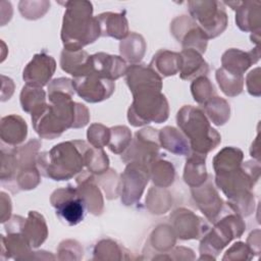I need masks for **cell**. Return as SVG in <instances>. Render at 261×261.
<instances>
[{
  "instance_id": "cell-26",
  "label": "cell",
  "mask_w": 261,
  "mask_h": 261,
  "mask_svg": "<svg viewBox=\"0 0 261 261\" xmlns=\"http://www.w3.org/2000/svg\"><path fill=\"white\" fill-rule=\"evenodd\" d=\"M2 256L7 253V258L28 259L31 252V244L21 231L8 232L7 237L1 238Z\"/></svg>"
},
{
  "instance_id": "cell-14",
  "label": "cell",
  "mask_w": 261,
  "mask_h": 261,
  "mask_svg": "<svg viewBox=\"0 0 261 261\" xmlns=\"http://www.w3.org/2000/svg\"><path fill=\"white\" fill-rule=\"evenodd\" d=\"M170 224L175 237L182 240L199 239L208 228L201 218L184 208L175 210L170 215Z\"/></svg>"
},
{
  "instance_id": "cell-24",
  "label": "cell",
  "mask_w": 261,
  "mask_h": 261,
  "mask_svg": "<svg viewBox=\"0 0 261 261\" xmlns=\"http://www.w3.org/2000/svg\"><path fill=\"white\" fill-rule=\"evenodd\" d=\"M28 134L25 121L18 115H8L1 119V140L10 146L23 142Z\"/></svg>"
},
{
  "instance_id": "cell-12",
  "label": "cell",
  "mask_w": 261,
  "mask_h": 261,
  "mask_svg": "<svg viewBox=\"0 0 261 261\" xmlns=\"http://www.w3.org/2000/svg\"><path fill=\"white\" fill-rule=\"evenodd\" d=\"M170 31L184 49H194L200 54L205 52L208 37L193 19L186 15L176 17L170 25Z\"/></svg>"
},
{
  "instance_id": "cell-21",
  "label": "cell",
  "mask_w": 261,
  "mask_h": 261,
  "mask_svg": "<svg viewBox=\"0 0 261 261\" xmlns=\"http://www.w3.org/2000/svg\"><path fill=\"white\" fill-rule=\"evenodd\" d=\"M179 75L181 80H192L199 76H205L209 67L201 54L194 49H184L180 53Z\"/></svg>"
},
{
  "instance_id": "cell-31",
  "label": "cell",
  "mask_w": 261,
  "mask_h": 261,
  "mask_svg": "<svg viewBox=\"0 0 261 261\" xmlns=\"http://www.w3.org/2000/svg\"><path fill=\"white\" fill-rule=\"evenodd\" d=\"M120 53L129 62L136 63L142 59L145 53L146 44L142 36L130 33L128 37L120 43Z\"/></svg>"
},
{
  "instance_id": "cell-19",
  "label": "cell",
  "mask_w": 261,
  "mask_h": 261,
  "mask_svg": "<svg viewBox=\"0 0 261 261\" xmlns=\"http://www.w3.org/2000/svg\"><path fill=\"white\" fill-rule=\"evenodd\" d=\"M259 48L256 47L250 52H243L239 49H229L224 52L221 58L222 68L225 70L243 75V73L259 59Z\"/></svg>"
},
{
  "instance_id": "cell-25",
  "label": "cell",
  "mask_w": 261,
  "mask_h": 261,
  "mask_svg": "<svg viewBox=\"0 0 261 261\" xmlns=\"http://www.w3.org/2000/svg\"><path fill=\"white\" fill-rule=\"evenodd\" d=\"M21 232L27 237L33 248L42 245L48 236L47 224L43 215L37 211H30L22 224Z\"/></svg>"
},
{
  "instance_id": "cell-39",
  "label": "cell",
  "mask_w": 261,
  "mask_h": 261,
  "mask_svg": "<svg viewBox=\"0 0 261 261\" xmlns=\"http://www.w3.org/2000/svg\"><path fill=\"white\" fill-rule=\"evenodd\" d=\"M123 248L111 240H103L97 244L94 250V259H124L121 255Z\"/></svg>"
},
{
  "instance_id": "cell-17",
  "label": "cell",
  "mask_w": 261,
  "mask_h": 261,
  "mask_svg": "<svg viewBox=\"0 0 261 261\" xmlns=\"http://www.w3.org/2000/svg\"><path fill=\"white\" fill-rule=\"evenodd\" d=\"M91 66L92 73L113 82L125 74L127 69L122 57L103 52L91 55Z\"/></svg>"
},
{
  "instance_id": "cell-11",
  "label": "cell",
  "mask_w": 261,
  "mask_h": 261,
  "mask_svg": "<svg viewBox=\"0 0 261 261\" xmlns=\"http://www.w3.org/2000/svg\"><path fill=\"white\" fill-rule=\"evenodd\" d=\"M72 86L80 97L91 103L108 99L115 89L113 81L98 76L94 73L73 77Z\"/></svg>"
},
{
  "instance_id": "cell-36",
  "label": "cell",
  "mask_w": 261,
  "mask_h": 261,
  "mask_svg": "<svg viewBox=\"0 0 261 261\" xmlns=\"http://www.w3.org/2000/svg\"><path fill=\"white\" fill-rule=\"evenodd\" d=\"M132 142L130 130L126 126H115L110 128V140L108 143L109 149L116 153H122Z\"/></svg>"
},
{
  "instance_id": "cell-2",
  "label": "cell",
  "mask_w": 261,
  "mask_h": 261,
  "mask_svg": "<svg viewBox=\"0 0 261 261\" xmlns=\"http://www.w3.org/2000/svg\"><path fill=\"white\" fill-rule=\"evenodd\" d=\"M90 146L84 141H68L39 153L37 165L40 172L54 180H67L83 170Z\"/></svg>"
},
{
  "instance_id": "cell-8",
  "label": "cell",
  "mask_w": 261,
  "mask_h": 261,
  "mask_svg": "<svg viewBox=\"0 0 261 261\" xmlns=\"http://www.w3.org/2000/svg\"><path fill=\"white\" fill-rule=\"evenodd\" d=\"M50 201L58 217L66 224L75 225L84 219L86 204L76 188L68 186L58 189L53 192Z\"/></svg>"
},
{
  "instance_id": "cell-7",
  "label": "cell",
  "mask_w": 261,
  "mask_h": 261,
  "mask_svg": "<svg viewBox=\"0 0 261 261\" xmlns=\"http://www.w3.org/2000/svg\"><path fill=\"white\" fill-rule=\"evenodd\" d=\"M188 5L193 20L198 22L208 39L217 37L225 30L227 16L221 2L189 1Z\"/></svg>"
},
{
  "instance_id": "cell-13",
  "label": "cell",
  "mask_w": 261,
  "mask_h": 261,
  "mask_svg": "<svg viewBox=\"0 0 261 261\" xmlns=\"http://www.w3.org/2000/svg\"><path fill=\"white\" fill-rule=\"evenodd\" d=\"M55 68L56 62L52 56L39 53L34 55L33 59L27 64L22 79L29 86L42 88L51 80Z\"/></svg>"
},
{
  "instance_id": "cell-6",
  "label": "cell",
  "mask_w": 261,
  "mask_h": 261,
  "mask_svg": "<svg viewBox=\"0 0 261 261\" xmlns=\"http://www.w3.org/2000/svg\"><path fill=\"white\" fill-rule=\"evenodd\" d=\"M246 224L238 214H229L216 222L214 227L204 237L200 244V259H214L215 256L234 238H240Z\"/></svg>"
},
{
  "instance_id": "cell-34",
  "label": "cell",
  "mask_w": 261,
  "mask_h": 261,
  "mask_svg": "<svg viewBox=\"0 0 261 261\" xmlns=\"http://www.w3.org/2000/svg\"><path fill=\"white\" fill-rule=\"evenodd\" d=\"M204 106L209 118L216 125L224 124L229 118V105L222 98L213 97L207 101Z\"/></svg>"
},
{
  "instance_id": "cell-41",
  "label": "cell",
  "mask_w": 261,
  "mask_h": 261,
  "mask_svg": "<svg viewBox=\"0 0 261 261\" xmlns=\"http://www.w3.org/2000/svg\"><path fill=\"white\" fill-rule=\"evenodd\" d=\"M87 137L89 140V143L92 145V147L95 148H103L105 145H108L110 140V128L94 123L92 124L87 133Z\"/></svg>"
},
{
  "instance_id": "cell-23",
  "label": "cell",
  "mask_w": 261,
  "mask_h": 261,
  "mask_svg": "<svg viewBox=\"0 0 261 261\" xmlns=\"http://www.w3.org/2000/svg\"><path fill=\"white\" fill-rule=\"evenodd\" d=\"M96 18L100 25L101 36L122 40L128 35L127 20L124 13L104 12L97 15Z\"/></svg>"
},
{
  "instance_id": "cell-33",
  "label": "cell",
  "mask_w": 261,
  "mask_h": 261,
  "mask_svg": "<svg viewBox=\"0 0 261 261\" xmlns=\"http://www.w3.org/2000/svg\"><path fill=\"white\" fill-rule=\"evenodd\" d=\"M150 176L155 186L158 188H166L173 182L174 168L167 161H154L150 169Z\"/></svg>"
},
{
  "instance_id": "cell-15",
  "label": "cell",
  "mask_w": 261,
  "mask_h": 261,
  "mask_svg": "<svg viewBox=\"0 0 261 261\" xmlns=\"http://www.w3.org/2000/svg\"><path fill=\"white\" fill-rule=\"evenodd\" d=\"M192 195L198 208L207 219L215 221L222 209L223 203L212 181L207 178L201 186L192 188Z\"/></svg>"
},
{
  "instance_id": "cell-4",
  "label": "cell",
  "mask_w": 261,
  "mask_h": 261,
  "mask_svg": "<svg viewBox=\"0 0 261 261\" xmlns=\"http://www.w3.org/2000/svg\"><path fill=\"white\" fill-rule=\"evenodd\" d=\"M179 128L189 139L194 153L206 155L221 141L220 135L214 129L203 110L194 106H184L176 115Z\"/></svg>"
},
{
  "instance_id": "cell-40",
  "label": "cell",
  "mask_w": 261,
  "mask_h": 261,
  "mask_svg": "<svg viewBox=\"0 0 261 261\" xmlns=\"http://www.w3.org/2000/svg\"><path fill=\"white\" fill-rule=\"evenodd\" d=\"M151 239L154 248L163 252L170 250L175 244V233L173 229H171V226L167 225H163V237L161 228L160 226H158L157 229L154 230L153 234L151 236Z\"/></svg>"
},
{
  "instance_id": "cell-35",
  "label": "cell",
  "mask_w": 261,
  "mask_h": 261,
  "mask_svg": "<svg viewBox=\"0 0 261 261\" xmlns=\"http://www.w3.org/2000/svg\"><path fill=\"white\" fill-rule=\"evenodd\" d=\"M46 103V95L42 88L25 85L20 93L21 108L25 112H32L39 105Z\"/></svg>"
},
{
  "instance_id": "cell-42",
  "label": "cell",
  "mask_w": 261,
  "mask_h": 261,
  "mask_svg": "<svg viewBox=\"0 0 261 261\" xmlns=\"http://www.w3.org/2000/svg\"><path fill=\"white\" fill-rule=\"evenodd\" d=\"M58 253H59L58 259L61 257L60 260H63V259L79 260L83 257V249L80 247V244L71 240L62 242L58 247Z\"/></svg>"
},
{
  "instance_id": "cell-27",
  "label": "cell",
  "mask_w": 261,
  "mask_h": 261,
  "mask_svg": "<svg viewBox=\"0 0 261 261\" xmlns=\"http://www.w3.org/2000/svg\"><path fill=\"white\" fill-rule=\"evenodd\" d=\"M243 152L233 147H225L213 159V168L216 175L228 173L242 165Z\"/></svg>"
},
{
  "instance_id": "cell-28",
  "label": "cell",
  "mask_w": 261,
  "mask_h": 261,
  "mask_svg": "<svg viewBox=\"0 0 261 261\" xmlns=\"http://www.w3.org/2000/svg\"><path fill=\"white\" fill-rule=\"evenodd\" d=\"M205 157L206 155L194 153L187 159L184 180L192 188L201 186L208 177L205 166Z\"/></svg>"
},
{
  "instance_id": "cell-5",
  "label": "cell",
  "mask_w": 261,
  "mask_h": 261,
  "mask_svg": "<svg viewBox=\"0 0 261 261\" xmlns=\"http://www.w3.org/2000/svg\"><path fill=\"white\" fill-rule=\"evenodd\" d=\"M127 112V119L134 126H141L152 121L160 123L168 117V103L160 90L147 89L135 94Z\"/></svg>"
},
{
  "instance_id": "cell-1",
  "label": "cell",
  "mask_w": 261,
  "mask_h": 261,
  "mask_svg": "<svg viewBox=\"0 0 261 261\" xmlns=\"http://www.w3.org/2000/svg\"><path fill=\"white\" fill-rule=\"evenodd\" d=\"M73 92L69 79L59 77L49 84L50 104L43 103L31 112L33 126L41 138L53 140L68 128L83 127L89 122L87 107L71 100Z\"/></svg>"
},
{
  "instance_id": "cell-29",
  "label": "cell",
  "mask_w": 261,
  "mask_h": 261,
  "mask_svg": "<svg viewBox=\"0 0 261 261\" xmlns=\"http://www.w3.org/2000/svg\"><path fill=\"white\" fill-rule=\"evenodd\" d=\"M180 62L181 58L179 53L160 50L154 55L150 66L157 73H161L163 76H169L179 71Z\"/></svg>"
},
{
  "instance_id": "cell-32",
  "label": "cell",
  "mask_w": 261,
  "mask_h": 261,
  "mask_svg": "<svg viewBox=\"0 0 261 261\" xmlns=\"http://www.w3.org/2000/svg\"><path fill=\"white\" fill-rule=\"evenodd\" d=\"M216 80L222 92L227 96H237L243 90V75L231 73L222 67L216 70Z\"/></svg>"
},
{
  "instance_id": "cell-18",
  "label": "cell",
  "mask_w": 261,
  "mask_h": 261,
  "mask_svg": "<svg viewBox=\"0 0 261 261\" xmlns=\"http://www.w3.org/2000/svg\"><path fill=\"white\" fill-rule=\"evenodd\" d=\"M77 192L86 204V208L93 214L99 215L103 210V199L96 179L92 174H82L76 178Z\"/></svg>"
},
{
  "instance_id": "cell-30",
  "label": "cell",
  "mask_w": 261,
  "mask_h": 261,
  "mask_svg": "<svg viewBox=\"0 0 261 261\" xmlns=\"http://www.w3.org/2000/svg\"><path fill=\"white\" fill-rule=\"evenodd\" d=\"M158 138L160 145L164 149L174 154L189 155V144L186 141V138L176 128L166 126L158 133Z\"/></svg>"
},
{
  "instance_id": "cell-37",
  "label": "cell",
  "mask_w": 261,
  "mask_h": 261,
  "mask_svg": "<svg viewBox=\"0 0 261 261\" xmlns=\"http://www.w3.org/2000/svg\"><path fill=\"white\" fill-rule=\"evenodd\" d=\"M86 165L91 172L102 174L107 171L109 160L102 148L90 147L86 156Z\"/></svg>"
},
{
  "instance_id": "cell-3",
  "label": "cell",
  "mask_w": 261,
  "mask_h": 261,
  "mask_svg": "<svg viewBox=\"0 0 261 261\" xmlns=\"http://www.w3.org/2000/svg\"><path fill=\"white\" fill-rule=\"evenodd\" d=\"M63 16L61 40L65 50H82L100 36V25L93 16V6L89 1H67Z\"/></svg>"
},
{
  "instance_id": "cell-38",
  "label": "cell",
  "mask_w": 261,
  "mask_h": 261,
  "mask_svg": "<svg viewBox=\"0 0 261 261\" xmlns=\"http://www.w3.org/2000/svg\"><path fill=\"white\" fill-rule=\"evenodd\" d=\"M191 90L195 101L200 104H205L213 95H215V90L210 81L205 76L197 77L191 85Z\"/></svg>"
},
{
  "instance_id": "cell-10",
  "label": "cell",
  "mask_w": 261,
  "mask_h": 261,
  "mask_svg": "<svg viewBox=\"0 0 261 261\" xmlns=\"http://www.w3.org/2000/svg\"><path fill=\"white\" fill-rule=\"evenodd\" d=\"M150 178L149 166L139 162H129L121 174L120 194L125 205L138 202Z\"/></svg>"
},
{
  "instance_id": "cell-16",
  "label": "cell",
  "mask_w": 261,
  "mask_h": 261,
  "mask_svg": "<svg viewBox=\"0 0 261 261\" xmlns=\"http://www.w3.org/2000/svg\"><path fill=\"white\" fill-rule=\"evenodd\" d=\"M126 84L133 94L147 89H162L161 76L151 67L146 64H132L127 67Z\"/></svg>"
},
{
  "instance_id": "cell-20",
  "label": "cell",
  "mask_w": 261,
  "mask_h": 261,
  "mask_svg": "<svg viewBox=\"0 0 261 261\" xmlns=\"http://www.w3.org/2000/svg\"><path fill=\"white\" fill-rule=\"evenodd\" d=\"M60 66L65 72L73 75V77L91 74V55L84 50L70 51L63 49L60 55Z\"/></svg>"
},
{
  "instance_id": "cell-9",
  "label": "cell",
  "mask_w": 261,
  "mask_h": 261,
  "mask_svg": "<svg viewBox=\"0 0 261 261\" xmlns=\"http://www.w3.org/2000/svg\"><path fill=\"white\" fill-rule=\"evenodd\" d=\"M151 127L136 133L135 140L121 158L124 162H139L146 165L152 164L159 155L158 133Z\"/></svg>"
},
{
  "instance_id": "cell-22",
  "label": "cell",
  "mask_w": 261,
  "mask_h": 261,
  "mask_svg": "<svg viewBox=\"0 0 261 261\" xmlns=\"http://www.w3.org/2000/svg\"><path fill=\"white\" fill-rule=\"evenodd\" d=\"M237 7L236 22L238 27L245 32L260 31V2H234Z\"/></svg>"
}]
</instances>
